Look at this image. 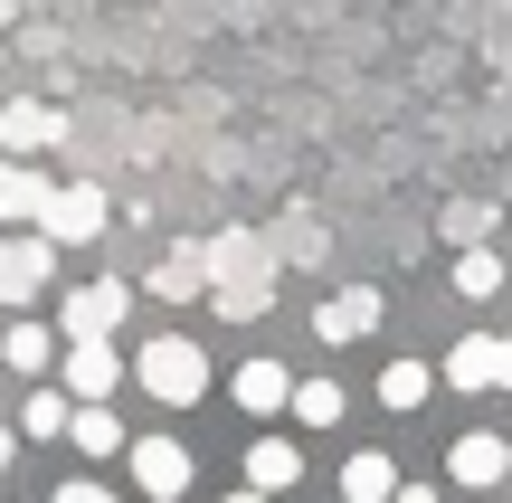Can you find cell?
Returning a JSON list of instances; mask_svg holds the SVG:
<instances>
[{
  "label": "cell",
  "instance_id": "25",
  "mask_svg": "<svg viewBox=\"0 0 512 503\" xmlns=\"http://www.w3.org/2000/svg\"><path fill=\"white\" fill-rule=\"evenodd\" d=\"M389 503H446V494L427 485V475H418V485H408V475H399V494H389Z\"/></svg>",
  "mask_w": 512,
  "mask_h": 503
},
{
  "label": "cell",
  "instance_id": "16",
  "mask_svg": "<svg viewBox=\"0 0 512 503\" xmlns=\"http://www.w3.org/2000/svg\"><path fill=\"white\" fill-rule=\"evenodd\" d=\"M228 276H275V247L256 228H219L209 238V285H228Z\"/></svg>",
  "mask_w": 512,
  "mask_h": 503
},
{
  "label": "cell",
  "instance_id": "18",
  "mask_svg": "<svg viewBox=\"0 0 512 503\" xmlns=\"http://www.w3.org/2000/svg\"><path fill=\"white\" fill-rule=\"evenodd\" d=\"M285 418H294V428H342V418H351V390H342L332 371H313V380H294Z\"/></svg>",
  "mask_w": 512,
  "mask_h": 503
},
{
  "label": "cell",
  "instance_id": "29",
  "mask_svg": "<svg viewBox=\"0 0 512 503\" xmlns=\"http://www.w3.org/2000/svg\"><path fill=\"white\" fill-rule=\"evenodd\" d=\"M0 503H10V494H0Z\"/></svg>",
  "mask_w": 512,
  "mask_h": 503
},
{
  "label": "cell",
  "instance_id": "1",
  "mask_svg": "<svg viewBox=\"0 0 512 503\" xmlns=\"http://www.w3.org/2000/svg\"><path fill=\"white\" fill-rule=\"evenodd\" d=\"M209 342H190V333H152V342H133V390L152 399V409H200L209 399Z\"/></svg>",
  "mask_w": 512,
  "mask_h": 503
},
{
  "label": "cell",
  "instance_id": "10",
  "mask_svg": "<svg viewBox=\"0 0 512 503\" xmlns=\"http://www.w3.org/2000/svg\"><path fill=\"white\" fill-rule=\"evenodd\" d=\"M437 390H465V399L503 390V333H465L456 352L437 361Z\"/></svg>",
  "mask_w": 512,
  "mask_h": 503
},
{
  "label": "cell",
  "instance_id": "17",
  "mask_svg": "<svg viewBox=\"0 0 512 503\" xmlns=\"http://www.w3.org/2000/svg\"><path fill=\"white\" fill-rule=\"evenodd\" d=\"M427 399H437V371H427L418 352H399V361H380V409H389V418H418Z\"/></svg>",
  "mask_w": 512,
  "mask_h": 503
},
{
  "label": "cell",
  "instance_id": "12",
  "mask_svg": "<svg viewBox=\"0 0 512 503\" xmlns=\"http://www.w3.org/2000/svg\"><path fill=\"white\" fill-rule=\"evenodd\" d=\"M143 295H162V304H200V295H209V247H200V238L162 247V257H152V276H143Z\"/></svg>",
  "mask_w": 512,
  "mask_h": 503
},
{
  "label": "cell",
  "instance_id": "22",
  "mask_svg": "<svg viewBox=\"0 0 512 503\" xmlns=\"http://www.w3.org/2000/svg\"><path fill=\"white\" fill-rule=\"evenodd\" d=\"M266 304H275V276H228V285H209V314H219V323H266Z\"/></svg>",
  "mask_w": 512,
  "mask_h": 503
},
{
  "label": "cell",
  "instance_id": "11",
  "mask_svg": "<svg viewBox=\"0 0 512 503\" xmlns=\"http://www.w3.org/2000/svg\"><path fill=\"white\" fill-rule=\"evenodd\" d=\"M228 399H238L247 418H285V399H294V371L275 352H247L238 371H228Z\"/></svg>",
  "mask_w": 512,
  "mask_h": 503
},
{
  "label": "cell",
  "instance_id": "7",
  "mask_svg": "<svg viewBox=\"0 0 512 503\" xmlns=\"http://www.w3.org/2000/svg\"><path fill=\"white\" fill-rule=\"evenodd\" d=\"M380 323H389L380 285H332V295L313 304V342H332V352H351V342H370Z\"/></svg>",
  "mask_w": 512,
  "mask_h": 503
},
{
  "label": "cell",
  "instance_id": "2",
  "mask_svg": "<svg viewBox=\"0 0 512 503\" xmlns=\"http://www.w3.org/2000/svg\"><path fill=\"white\" fill-rule=\"evenodd\" d=\"M133 295H143V285H124V276H86V285H67V295H57V333H67V342H124Z\"/></svg>",
  "mask_w": 512,
  "mask_h": 503
},
{
  "label": "cell",
  "instance_id": "14",
  "mask_svg": "<svg viewBox=\"0 0 512 503\" xmlns=\"http://www.w3.org/2000/svg\"><path fill=\"white\" fill-rule=\"evenodd\" d=\"M247 485H266L275 503H285L294 485H304V447H294L285 428H256V437H247Z\"/></svg>",
  "mask_w": 512,
  "mask_h": 503
},
{
  "label": "cell",
  "instance_id": "28",
  "mask_svg": "<svg viewBox=\"0 0 512 503\" xmlns=\"http://www.w3.org/2000/svg\"><path fill=\"white\" fill-rule=\"evenodd\" d=\"M133 503H152V494H133Z\"/></svg>",
  "mask_w": 512,
  "mask_h": 503
},
{
  "label": "cell",
  "instance_id": "26",
  "mask_svg": "<svg viewBox=\"0 0 512 503\" xmlns=\"http://www.w3.org/2000/svg\"><path fill=\"white\" fill-rule=\"evenodd\" d=\"M219 503H275V494L266 485H238V494H219Z\"/></svg>",
  "mask_w": 512,
  "mask_h": 503
},
{
  "label": "cell",
  "instance_id": "5",
  "mask_svg": "<svg viewBox=\"0 0 512 503\" xmlns=\"http://www.w3.org/2000/svg\"><path fill=\"white\" fill-rule=\"evenodd\" d=\"M105 219H114V200L95 181H48V200H38V228H48L57 247H95Z\"/></svg>",
  "mask_w": 512,
  "mask_h": 503
},
{
  "label": "cell",
  "instance_id": "23",
  "mask_svg": "<svg viewBox=\"0 0 512 503\" xmlns=\"http://www.w3.org/2000/svg\"><path fill=\"white\" fill-rule=\"evenodd\" d=\"M456 295L465 304H494L503 295V247H484V238L465 247V257H456Z\"/></svg>",
  "mask_w": 512,
  "mask_h": 503
},
{
  "label": "cell",
  "instance_id": "3",
  "mask_svg": "<svg viewBox=\"0 0 512 503\" xmlns=\"http://www.w3.org/2000/svg\"><path fill=\"white\" fill-rule=\"evenodd\" d=\"M124 485L152 494V503H181L190 485H200V456H190L171 428H143V437H124Z\"/></svg>",
  "mask_w": 512,
  "mask_h": 503
},
{
  "label": "cell",
  "instance_id": "24",
  "mask_svg": "<svg viewBox=\"0 0 512 503\" xmlns=\"http://www.w3.org/2000/svg\"><path fill=\"white\" fill-rule=\"evenodd\" d=\"M48 503H124V494H114V485H95V475H67Z\"/></svg>",
  "mask_w": 512,
  "mask_h": 503
},
{
  "label": "cell",
  "instance_id": "20",
  "mask_svg": "<svg viewBox=\"0 0 512 503\" xmlns=\"http://www.w3.org/2000/svg\"><path fill=\"white\" fill-rule=\"evenodd\" d=\"M389 494H399L389 447H351V456H342V503H389Z\"/></svg>",
  "mask_w": 512,
  "mask_h": 503
},
{
  "label": "cell",
  "instance_id": "19",
  "mask_svg": "<svg viewBox=\"0 0 512 503\" xmlns=\"http://www.w3.org/2000/svg\"><path fill=\"white\" fill-rule=\"evenodd\" d=\"M67 418H76V399H67V380H29V399H19V437H38V447H48V437H67Z\"/></svg>",
  "mask_w": 512,
  "mask_h": 503
},
{
  "label": "cell",
  "instance_id": "13",
  "mask_svg": "<svg viewBox=\"0 0 512 503\" xmlns=\"http://www.w3.org/2000/svg\"><path fill=\"white\" fill-rule=\"evenodd\" d=\"M57 342H67V333H57V314L38 323V304H29V314H10V333H0V361H10L19 380H48L57 371Z\"/></svg>",
  "mask_w": 512,
  "mask_h": 503
},
{
  "label": "cell",
  "instance_id": "8",
  "mask_svg": "<svg viewBox=\"0 0 512 503\" xmlns=\"http://www.w3.org/2000/svg\"><path fill=\"white\" fill-rule=\"evenodd\" d=\"M57 143H67V114H57L48 95H10V105H0V152H19V162H48Z\"/></svg>",
  "mask_w": 512,
  "mask_h": 503
},
{
  "label": "cell",
  "instance_id": "4",
  "mask_svg": "<svg viewBox=\"0 0 512 503\" xmlns=\"http://www.w3.org/2000/svg\"><path fill=\"white\" fill-rule=\"evenodd\" d=\"M48 276H57V238L48 228H0V304L10 314H29V304H48Z\"/></svg>",
  "mask_w": 512,
  "mask_h": 503
},
{
  "label": "cell",
  "instance_id": "21",
  "mask_svg": "<svg viewBox=\"0 0 512 503\" xmlns=\"http://www.w3.org/2000/svg\"><path fill=\"white\" fill-rule=\"evenodd\" d=\"M38 200H48V171L10 152V162H0V228H29V219H38Z\"/></svg>",
  "mask_w": 512,
  "mask_h": 503
},
{
  "label": "cell",
  "instance_id": "9",
  "mask_svg": "<svg viewBox=\"0 0 512 503\" xmlns=\"http://www.w3.org/2000/svg\"><path fill=\"white\" fill-rule=\"evenodd\" d=\"M57 380H67V399H114L124 390V352L114 342H57Z\"/></svg>",
  "mask_w": 512,
  "mask_h": 503
},
{
  "label": "cell",
  "instance_id": "15",
  "mask_svg": "<svg viewBox=\"0 0 512 503\" xmlns=\"http://www.w3.org/2000/svg\"><path fill=\"white\" fill-rule=\"evenodd\" d=\"M67 447L86 456V466H114V456H124V409H114V399H76Z\"/></svg>",
  "mask_w": 512,
  "mask_h": 503
},
{
  "label": "cell",
  "instance_id": "27",
  "mask_svg": "<svg viewBox=\"0 0 512 503\" xmlns=\"http://www.w3.org/2000/svg\"><path fill=\"white\" fill-rule=\"evenodd\" d=\"M10 456H19V428H0V475H10Z\"/></svg>",
  "mask_w": 512,
  "mask_h": 503
},
{
  "label": "cell",
  "instance_id": "6",
  "mask_svg": "<svg viewBox=\"0 0 512 503\" xmlns=\"http://www.w3.org/2000/svg\"><path fill=\"white\" fill-rule=\"evenodd\" d=\"M446 485L456 494H503L512 485V437L503 428H465L456 447H446Z\"/></svg>",
  "mask_w": 512,
  "mask_h": 503
}]
</instances>
